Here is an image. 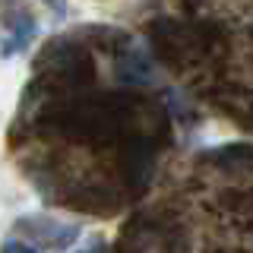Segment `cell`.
<instances>
[{"label":"cell","mask_w":253,"mask_h":253,"mask_svg":"<svg viewBox=\"0 0 253 253\" xmlns=\"http://www.w3.org/2000/svg\"><path fill=\"white\" fill-rule=\"evenodd\" d=\"M3 253H35V250H32V247H26V244H6V247H3Z\"/></svg>","instance_id":"obj_4"},{"label":"cell","mask_w":253,"mask_h":253,"mask_svg":"<svg viewBox=\"0 0 253 253\" xmlns=\"http://www.w3.org/2000/svg\"><path fill=\"white\" fill-rule=\"evenodd\" d=\"M152 85L149 60L126 38L114 83H101L95 38L47 47L13 126V146L44 196L114 212L146 193L171 146V114Z\"/></svg>","instance_id":"obj_1"},{"label":"cell","mask_w":253,"mask_h":253,"mask_svg":"<svg viewBox=\"0 0 253 253\" xmlns=\"http://www.w3.org/2000/svg\"><path fill=\"white\" fill-rule=\"evenodd\" d=\"M121 253H250V149L203 155L136 215Z\"/></svg>","instance_id":"obj_2"},{"label":"cell","mask_w":253,"mask_h":253,"mask_svg":"<svg viewBox=\"0 0 253 253\" xmlns=\"http://www.w3.org/2000/svg\"><path fill=\"white\" fill-rule=\"evenodd\" d=\"M184 19L155 26L158 51L190 85L247 126L253 0H184Z\"/></svg>","instance_id":"obj_3"}]
</instances>
